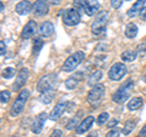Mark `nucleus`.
I'll list each match as a JSON object with an SVG mask.
<instances>
[{"mask_svg":"<svg viewBox=\"0 0 146 137\" xmlns=\"http://www.w3.org/2000/svg\"><path fill=\"white\" fill-rule=\"evenodd\" d=\"M12 137H20V136H12Z\"/></svg>","mask_w":146,"mask_h":137,"instance_id":"37998d69","label":"nucleus"},{"mask_svg":"<svg viewBox=\"0 0 146 137\" xmlns=\"http://www.w3.org/2000/svg\"><path fill=\"white\" fill-rule=\"evenodd\" d=\"M136 52H138L139 55H144L146 52V44L138 45V46H136Z\"/></svg>","mask_w":146,"mask_h":137,"instance_id":"473e14b6","label":"nucleus"},{"mask_svg":"<svg viewBox=\"0 0 146 137\" xmlns=\"http://www.w3.org/2000/svg\"><path fill=\"white\" fill-rule=\"evenodd\" d=\"M122 5V0H111V6L117 10V9H119Z\"/></svg>","mask_w":146,"mask_h":137,"instance_id":"72a5a7b5","label":"nucleus"},{"mask_svg":"<svg viewBox=\"0 0 146 137\" xmlns=\"http://www.w3.org/2000/svg\"><path fill=\"white\" fill-rule=\"evenodd\" d=\"M35 30H36V23L34 20H31L27 22V24L23 27L22 29V33H21V36L22 39H31L32 36L35 34Z\"/></svg>","mask_w":146,"mask_h":137,"instance_id":"9b49d317","label":"nucleus"},{"mask_svg":"<svg viewBox=\"0 0 146 137\" xmlns=\"http://www.w3.org/2000/svg\"><path fill=\"white\" fill-rule=\"evenodd\" d=\"M105 96V86L101 84H96L93 86L86 96V101H88L91 106H98L101 102L102 97Z\"/></svg>","mask_w":146,"mask_h":137,"instance_id":"39448f33","label":"nucleus"},{"mask_svg":"<svg viewBox=\"0 0 146 137\" xmlns=\"http://www.w3.org/2000/svg\"><path fill=\"white\" fill-rule=\"evenodd\" d=\"M54 97H55V91L54 90H46V91H44V92H42V96L39 97V99H40V102L49 104L50 102H52Z\"/></svg>","mask_w":146,"mask_h":137,"instance_id":"412c9836","label":"nucleus"},{"mask_svg":"<svg viewBox=\"0 0 146 137\" xmlns=\"http://www.w3.org/2000/svg\"><path fill=\"white\" fill-rule=\"evenodd\" d=\"M51 137H62V131L61 130H54L51 134Z\"/></svg>","mask_w":146,"mask_h":137,"instance_id":"c9c22d12","label":"nucleus"},{"mask_svg":"<svg viewBox=\"0 0 146 137\" xmlns=\"http://www.w3.org/2000/svg\"><path fill=\"white\" fill-rule=\"evenodd\" d=\"M88 0H73V6L78 10H85L86 5H88Z\"/></svg>","mask_w":146,"mask_h":137,"instance_id":"bb28decb","label":"nucleus"},{"mask_svg":"<svg viewBox=\"0 0 146 137\" xmlns=\"http://www.w3.org/2000/svg\"><path fill=\"white\" fill-rule=\"evenodd\" d=\"M62 22L66 26H77L80 22V13L76 9H67L62 13Z\"/></svg>","mask_w":146,"mask_h":137,"instance_id":"0eeeda50","label":"nucleus"},{"mask_svg":"<svg viewBox=\"0 0 146 137\" xmlns=\"http://www.w3.org/2000/svg\"><path fill=\"white\" fill-rule=\"evenodd\" d=\"M127 67L125 65H123V63L118 62V63H115L111 68H110L108 70V78L113 81H118L121 80L123 76L127 74Z\"/></svg>","mask_w":146,"mask_h":137,"instance_id":"6e6552de","label":"nucleus"},{"mask_svg":"<svg viewBox=\"0 0 146 137\" xmlns=\"http://www.w3.org/2000/svg\"><path fill=\"white\" fill-rule=\"evenodd\" d=\"M95 135H96V132H93V134H90V135H89L88 137H96Z\"/></svg>","mask_w":146,"mask_h":137,"instance_id":"a19ab883","label":"nucleus"},{"mask_svg":"<svg viewBox=\"0 0 146 137\" xmlns=\"http://www.w3.org/2000/svg\"><path fill=\"white\" fill-rule=\"evenodd\" d=\"M32 11L35 16H44L49 12V6L45 1H42V0H36V1L33 4V9Z\"/></svg>","mask_w":146,"mask_h":137,"instance_id":"ddd939ff","label":"nucleus"},{"mask_svg":"<svg viewBox=\"0 0 146 137\" xmlns=\"http://www.w3.org/2000/svg\"><path fill=\"white\" fill-rule=\"evenodd\" d=\"M46 118H49V115L46 113H40L39 115L35 117V119L33 120L32 123V131L34 132V134H40L43 130V126H44V123L46 120Z\"/></svg>","mask_w":146,"mask_h":137,"instance_id":"9d476101","label":"nucleus"},{"mask_svg":"<svg viewBox=\"0 0 146 137\" xmlns=\"http://www.w3.org/2000/svg\"><path fill=\"white\" fill-rule=\"evenodd\" d=\"M57 84V75L55 73H49V74L40 78V80L36 84V89L40 92H44L46 90H54Z\"/></svg>","mask_w":146,"mask_h":137,"instance_id":"20e7f679","label":"nucleus"},{"mask_svg":"<svg viewBox=\"0 0 146 137\" xmlns=\"http://www.w3.org/2000/svg\"><path fill=\"white\" fill-rule=\"evenodd\" d=\"M145 3H146V0H136V1L134 3V5L127 11V15L129 17H134L136 13L141 11V9L144 7Z\"/></svg>","mask_w":146,"mask_h":137,"instance_id":"a211bd4d","label":"nucleus"},{"mask_svg":"<svg viewBox=\"0 0 146 137\" xmlns=\"http://www.w3.org/2000/svg\"><path fill=\"white\" fill-rule=\"evenodd\" d=\"M127 1H130V0H127Z\"/></svg>","mask_w":146,"mask_h":137,"instance_id":"c03bdc74","label":"nucleus"},{"mask_svg":"<svg viewBox=\"0 0 146 137\" xmlns=\"http://www.w3.org/2000/svg\"><path fill=\"white\" fill-rule=\"evenodd\" d=\"M119 135H121V130L112 129L110 132H107V135L105 136V137H119Z\"/></svg>","mask_w":146,"mask_h":137,"instance_id":"2f4dec72","label":"nucleus"},{"mask_svg":"<svg viewBox=\"0 0 146 137\" xmlns=\"http://www.w3.org/2000/svg\"><path fill=\"white\" fill-rule=\"evenodd\" d=\"M77 123H78V117H74L73 119H71L66 124V129L67 130H73L74 127H78V126H77Z\"/></svg>","mask_w":146,"mask_h":137,"instance_id":"7c9ffc66","label":"nucleus"},{"mask_svg":"<svg viewBox=\"0 0 146 137\" xmlns=\"http://www.w3.org/2000/svg\"><path fill=\"white\" fill-rule=\"evenodd\" d=\"M139 137H146V124L143 129H141V131L139 132Z\"/></svg>","mask_w":146,"mask_h":137,"instance_id":"58836bf2","label":"nucleus"},{"mask_svg":"<svg viewBox=\"0 0 146 137\" xmlns=\"http://www.w3.org/2000/svg\"><path fill=\"white\" fill-rule=\"evenodd\" d=\"M44 46V40L42 38H34L33 41V55H38Z\"/></svg>","mask_w":146,"mask_h":137,"instance_id":"393cba45","label":"nucleus"},{"mask_svg":"<svg viewBox=\"0 0 146 137\" xmlns=\"http://www.w3.org/2000/svg\"><path fill=\"white\" fill-rule=\"evenodd\" d=\"M143 106V98L141 97H133L128 102V109L129 111H136Z\"/></svg>","mask_w":146,"mask_h":137,"instance_id":"4be33fe9","label":"nucleus"},{"mask_svg":"<svg viewBox=\"0 0 146 137\" xmlns=\"http://www.w3.org/2000/svg\"><path fill=\"white\" fill-rule=\"evenodd\" d=\"M78 83H79L78 79H76L74 76H71L65 81V86L68 90H73V89H76L77 86H78Z\"/></svg>","mask_w":146,"mask_h":137,"instance_id":"a878e982","label":"nucleus"},{"mask_svg":"<svg viewBox=\"0 0 146 137\" xmlns=\"http://www.w3.org/2000/svg\"><path fill=\"white\" fill-rule=\"evenodd\" d=\"M66 106H67V103H65V102L57 103L56 106L54 107L52 111L50 112V114H49V119H50V120H52V121L58 120V119H60V117L63 114V112L66 111Z\"/></svg>","mask_w":146,"mask_h":137,"instance_id":"f8f14e48","label":"nucleus"},{"mask_svg":"<svg viewBox=\"0 0 146 137\" xmlns=\"http://www.w3.org/2000/svg\"><path fill=\"white\" fill-rule=\"evenodd\" d=\"M99 10H100V3L98 0H91V1L88 3V5H86L84 11L88 16H94L99 12Z\"/></svg>","mask_w":146,"mask_h":137,"instance_id":"f3484780","label":"nucleus"},{"mask_svg":"<svg viewBox=\"0 0 146 137\" xmlns=\"http://www.w3.org/2000/svg\"><path fill=\"white\" fill-rule=\"evenodd\" d=\"M102 75H104V73L101 72V70H96L94 73V74H91L90 75V78L88 79V84L91 86V85H96V83H99L100 81V79L102 78Z\"/></svg>","mask_w":146,"mask_h":137,"instance_id":"5701e85b","label":"nucleus"},{"mask_svg":"<svg viewBox=\"0 0 146 137\" xmlns=\"http://www.w3.org/2000/svg\"><path fill=\"white\" fill-rule=\"evenodd\" d=\"M143 80H144V83H146V74L143 76Z\"/></svg>","mask_w":146,"mask_h":137,"instance_id":"79ce46f5","label":"nucleus"},{"mask_svg":"<svg viewBox=\"0 0 146 137\" xmlns=\"http://www.w3.org/2000/svg\"><path fill=\"white\" fill-rule=\"evenodd\" d=\"M139 16H140V20L146 21V6L141 9V11L139 12Z\"/></svg>","mask_w":146,"mask_h":137,"instance_id":"f704fd0d","label":"nucleus"},{"mask_svg":"<svg viewBox=\"0 0 146 137\" xmlns=\"http://www.w3.org/2000/svg\"><path fill=\"white\" fill-rule=\"evenodd\" d=\"M135 125H136V121L135 120H128L124 126H123V130H122V134L123 135H129L131 131L135 129Z\"/></svg>","mask_w":146,"mask_h":137,"instance_id":"b1692460","label":"nucleus"},{"mask_svg":"<svg viewBox=\"0 0 146 137\" xmlns=\"http://www.w3.org/2000/svg\"><path fill=\"white\" fill-rule=\"evenodd\" d=\"M107 21H108V12H106V11L99 12V15L95 17L93 24H91V33L95 35L101 34L107 24Z\"/></svg>","mask_w":146,"mask_h":137,"instance_id":"423d86ee","label":"nucleus"},{"mask_svg":"<svg viewBox=\"0 0 146 137\" xmlns=\"http://www.w3.org/2000/svg\"><path fill=\"white\" fill-rule=\"evenodd\" d=\"M32 9H33V5L31 4V1H28V0H22V1H20L16 5L15 11L18 13V15L25 16V15H28V13L32 11Z\"/></svg>","mask_w":146,"mask_h":137,"instance_id":"4468645a","label":"nucleus"},{"mask_svg":"<svg viewBox=\"0 0 146 137\" xmlns=\"http://www.w3.org/2000/svg\"><path fill=\"white\" fill-rule=\"evenodd\" d=\"M28 75H29L28 68H22V69L17 73L15 83H13V85H12V90L13 91H20L25 86L27 79H28Z\"/></svg>","mask_w":146,"mask_h":137,"instance_id":"1a4fd4ad","label":"nucleus"},{"mask_svg":"<svg viewBox=\"0 0 146 137\" xmlns=\"http://www.w3.org/2000/svg\"><path fill=\"white\" fill-rule=\"evenodd\" d=\"M84 58H85V53L83 51L74 52L65 61V63H63V66H62V70L63 72H72V70H74L76 68L84 61Z\"/></svg>","mask_w":146,"mask_h":137,"instance_id":"7ed1b4c3","label":"nucleus"},{"mask_svg":"<svg viewBox=\"0 0 146 137\" xmlns=\"http://www.w3.org/2000/svg\"><path fill=\"white\" fill-rule=\"evenodd\" d=\"M50 3L52 4V5H58V4L61 3V0H49Z\"/></svg>","mask_w":146,"mask_h":137,"instance_id":"ea45409f","label":"nucleus"},{"mask_svg":"<svg viewBox=\"0 0 146 137\" xmlns=\"http://www.w3.org/2000/svg\"><path fill=\"white\" fill-rule=\"evenodd\" d=\"M108 118H110L108 113H106V112L101 113V114H100V115L98 117V119H96V123H98V125H104L105 123H106V121L108 120Z\"/></svg>","mask_w":146,"mask_h":137,"instance_id":"c85d7f7f","label":"nucleus"},{"mask_svg":"<svg viewBox=\"0 0 146 137\" xmlns=\"http://www.w3.org/2000/svg\"><path fill=\"white\" fill-rule=\"evenodd\" d=\"M54 30H55L54 24L51 23V22L46 21V22H43V23L39 26L38 33H39L40 36L48 38V36H50V35H52V34H54Z\"/></svg>","mask_w":146,"mask_h":137,"instance_id":"2eb2a0df","label":"nucleus"},{"mask_svg":"<svg viewBox=\"0 0 146 137\" xmlns=\"http://www.w3.org/2000/svg\"><path fill=\"white\" fill-rule=\"evenodd\" d=\"M124 34L127 38L129 39H133L138 35V27H136L135 23H128L125 27V30H124Z\"/></svg>","mask_w":146,"mask_h":137,"instance_id":"aec40b11","label":"nucleus"},{"mask_svg":"<svg viewBox=\"0 0 146 137\" xmlns=\"http://www.w3.org/2000/svg\"><path fill=\"white\" fill-rule=\"evenodd\" d=\"M0 96H1V104H6L9 102V99H10L11 94H10V91H7V90H3Z\"/></svg>","mask_w":146,"mask_h":137,"instance_id":"c756f323","label":"nucleus"},{"mask_svg":"<svg viewBox=\"0 0 146 137\" xmlns=\"http://www.w3.org/2000/svg\"><path fill=\"white\" fill-rule=\"evenodd\" d=\"M42 1H44V0H42Z\"/></svg>","mask_w":146,"mask_h":137,"instance_id":"a18cd8bd","label":"nucleus"},{"mask_svg":"<svg viewBox=\"0 0 146 137\" xmlns=\"http://www.w3.org/2000/svg\"><path fill=\"white\" fill-rule=\"evenodd\" d=\"M117 123H118V120H117V119H112V120L107 124V127H108V129H112V127L115 126V125L117 124Z\"/></svg>","mask_w":146,"mask_h":137,"instance_id":"4c0bfd02","label":"nucleus"},{"mask_svg":"<svg viewBox=\"0 0 146 137\" xmlns=\"http://www.w3.org/2000/svg\"><path fill=\"white\" fill-rule=\"evenodd\" d=\"M13 75H15V69L12 67H6L3 70V78H5V79H10Z\"/></svg>","mask_w":146,"mask_h":137,"instance_id":"cd10ccee","label":"nucleus"},{"mask_svg":"<svg viewBox=\"0 0 146 137\" xmlns=\"http://www.w3.org/2000/svg\"><path fill=\"white\" fill-rule=\"evenodd\" d=\"M136 56H138L136 50H125L124 52H122L121 58L123 62H133V61H135Z\"/></svg>","mask_w":146,"mask_h":137,"instance_id":"6ab92c4d","label":"nucleus"},{"mask_svg":"<svg viewBox=\"0 0 146 137\" xmlns=\"http://www.w3.org/2000/svg\"><path fill=\"white\" fill-rule=\"evenodd\" d=\"M133 86H134V83L131 80H128L122 86H119V89H118L112 96L113 102L119 103V104L124 103L127 99L129 98V96L131 94V90H133Z\"/></svg>","mask_w":146,"mask_h":137,"instance_id":"f257e3e1","label":"nucleus"},{"mask_svg":"<svg viewBox=\"0 0 146 137\" xmlns=\"http://www.w3.org/2000/svg\"><path fill=\"white\" fill-rule=\"evenodd\" d=\"M0 46H1V56H4V55H5V52H6V49H5V43H4V40H1V41H0Z\"/></svg>","mask_w":146,"mask_h":137,"instance_id":"e433bc0d","label":"nucleus"},{"mask_svg":"<svg viewBox=\"0 0 146 137\" xmlns=\"http://www.w3.org/2000/svg\"><path fill=\"white\" fill-rule=\"evenodd\" d=\"M29 96H31V92H29V90H27V89L22 90L21 92L18 94L17 98L15 99V102H13L12 107H11V111H10V114L12 117H17L20 113H22L27 101H28V98H29Z\"/></svg>","mask_w":146,"mask_h":137,"instance_id":"f03ea898","label":"nucleus"},{"mask_svg":"<svg viewBox=\"0 0 146 137\" xmlns=\"http://www.w3.org/2000/svg\"><path fill=\"white\" fill-rule=\"evenodd\" d=\"M94 117H91V115H89V117H86L85 119L80 123V124L78 125V127H77V134L78 135H82V134H84V132H86L91 126H93V124H94Z\"/></svg>","mask_w":146,"mask_h":137,"instance_id":"dca6fc26","label":"nucleus"}]
</instances>
